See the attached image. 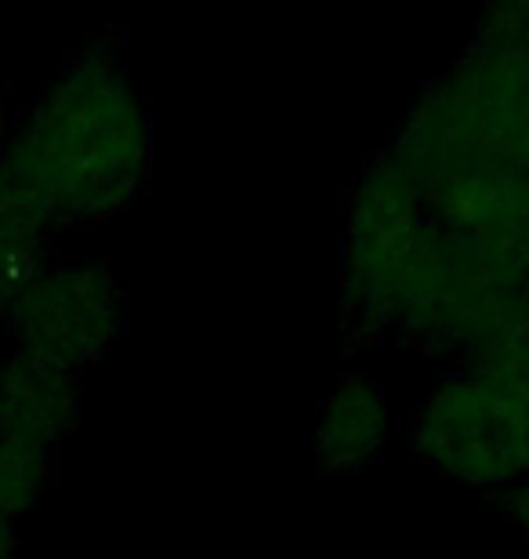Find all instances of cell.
I'll return each mask as SVG.
<instances>
[{
	"label": "cell",
	"mask_w": 529,
	"mask_h": 559,
	"mask_svg": "<svg viewBox=\"0 0 529 559\" xmlns=\"http://www.w3.org/2000/svg\"><path fill=\"white\" fill-rule=\"evenodd\" d=\"M55 454L0 440V520L19 523L51 484Z\"/></svg>",
	"instance_id": "52a82bcc"
},
{
	"label": "cell",
	"mask_w": 529,
	"mask_h": 559,
	"mask_svg": "<svg viewBox=\"0 0 529 559\" xmlns=\"http://www.w3.org/2000/svg\"><path fill=\"white\" fill-rule=\"evenodd\" d=\"M51 262L48 240L29 237L0 222V320L11 309V301L22 295V287Z\"/></svg>",
	"instance_id": "ba28073f"
},
{
	"label": "cell",
	"mask_w": 529,
	"mask_h": 559,
	"mask_svg": "<svg viewBox=\"0 0 529 559\" xmlns=\"http://www.w3.org/2000/svg\"><path fill=\"white\" fill-rule=\"evenodd\" d=\"M388 389L356 367L326 389L316 418V457L330 476H359L388 443Z\"/></svg>",
	"instance_id": "8992f818"
},
{
	"label": "cell",
	"mask_w": 529,
	"mask_h": 559,
	"mask_svg": "<svg viewBox=\"0 0 529 559\" xmlns=\"http://www.w3.org/2000/svg\"><path fill=\"white\" fill-rule=\"evenodd\" d=\"M15 349L81 374L128 331V287L98 259H51L4 312Z\"/></svg>",
	"instance_id": "277c9868"
},
{
	"label": "cell",
	"mask_w": 529,
	"mask_h": 559,
	"mask_svg": "<svg viewBox=\"0 0 529 559\" xmlns=\"http://www.w3.org/2000/svg\"><path fill=\"white\" fill-rule=\"evenodd\" d=\"M497 501H501V516L508 520V527L519 534L522 545L529 549V479L515 484L512 490H504Z\"/></svg>",
	"instance_id": "9c48e42d"
},
{
	"label": "cell",
	"mask_w": 529,
	"mask_h": 559,
	"mask_svg": "<svg viewBox=\"0 0 529 559\" xmlns=\"http://www.w3.org/2000/svg\"><path fill=\"white\" fill-rule=\"evenodd\" d=\"M84 415L81 374L11 349L0 356V440L55 451Z\"/></svg>",
	"instance_id": "5b68a950"
},
{
	"label": "cell",
	"mask_w": 529,
	"mask_h": 559,
	"mask_svg": "<svg viewBox=\"0 0 529 559\" xmlns=\"http://www.w3.org/2000/svg\"><path fill=\"white\" fill-rule=\"evenodd\" d=\"M418 189L465 171L529 178V0L490 4L381 150Z\"/></svg>",
	"instance_id": "7a4b0ae2"
},
{
	"label": "cell",
	"mask_w": 529,
	"mask_h": 559,
	"mask_svg": "<svg viewBox=\"0 0 529 559\" xmlns=\"http://www.w3.org/2000/svg\"><path fill=\"white\" fill-rule=\"evenodd\" d=\"M19 552V538H15V523L0 520V559H15Z\"/></svg>",
	"instance_id": "30bf717a"
},
{
	"label": "cell",
	"mask_w": 529,
	"mask_h": 559,
	"mask_svg": "<svg viewBox=\"0 0 529 559\" xmlns=\"http://www.w3.org/2000/svg\"><path fill=\"white\" fill-rule=\"evenodd\" d=\"M410 447L446 484L504 495L529 479V425L501 374L449 364L424 389L410 418Z\"/></svg>",
	"instance_id": "3957f363"
},
{
	"label": "cell",
	"mask_w": 529,
	"mask_h": 559,
	"mask_svg": "<svg viewBox=\"0 0 529 559\" xmlns=\"http://www.w3.org/2000/svg\"><path fill=\"white\" fill-rule=\"evenodd\" d=\"M153 171V117L112 44L98 40L15 117L0 153V222L48 240L109 222Z\"/></svg>",
	"instance_id": "6da1fadb"
},
{
	"label": "cell",
	"mask_w": 529,
	"mask_h": 559,
	"mask_svg": "<svg viewBox=\"0 0 529 559\" xmlns=\"http://www.w3.org/2000/svg\"><path fill=\"white\" fill-rule=\"evenodd\" d=\"M11 124H15V117H11V109H8V103H4V92H0V153H4V145H8Z\"/></svg>",
	"instance_id": "8fae6325"
}]
</instances>
